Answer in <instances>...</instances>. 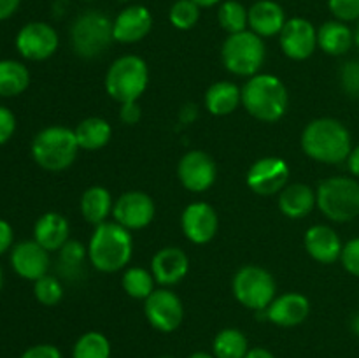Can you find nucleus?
I'll list each match as a JSON object with an SVG mask.
<instances>
[{
    "mask_svg": "<svg viewBox=\"0 0 359 358\" xmlns=\"http://www.w3.org/2000/svg\"><path fill=\"white\" fill-rule=\"evenodd\" d=\"M300 146L311 160L325 165H340L347 161L353 151V137L340 119L325 116L307 123L302 132Z\"/></svg>",
    "mask_w": 359,
    "mask_h": 358,
    "instance_id": "f257e3e1",
    "label": "nucleus"
},
{
    "mask_svg": "<svg viewBox=\"0 0 359 358\" xmlns=\"http://www.w3.org/2000/svg\"><path fill=\"white\" fill-rule=\"evenodd\" d=\"M133 255V237L128 228L116 221L95 227L88 242V260L104 274L119 272L130 263Z\"/></svg>",
    "mask_w": 359,
    "mask_h": 358,
    "instance_id": "f03ea898",
    "label": "nucleus"
},
{
    "mask_svg": "<svg viewBox=\"0 0 359 358\" xmlns=\"http://www.w3.org/2000/svg\"><path fill=\"white\" fill-rule=\"evenodd\" d=\"M241 90L242 105L258 121H279L290 107L286 84L273 74H256L245 81Z\"/></svg>",
    "mask_w": 359,
    "mask_h": 358,
    "instance_id": "7ed1b4c3",
    "label": "nucleus"
},
{
    "mask_svg": "<svg viewBox=\"0 0 359 358\" xmlns=\"http://www.w3.org/2000/svg\"><path fill=\"white\" fill-rule=\"evenodd\" d=\"M79 150L76 132L63 125L46 126L32 140V158L39 167L49 172L72 167Z\"/></svg>",
    "mask_w": 359,
    "mask_h": 358,
    "instance_id": "20e7f679",
    "label": "nucleus"
},
{
    "mask_svg": "<svg viewBox=\"0 0 359 358\" xmlns=\"http://www.w3.org/2000/svg\"><path fill=\"white\" fill-rule=\"evenodd\" d=\"M105 91L118 104L137 102L149 86V67L139 55H123L111 63L104 79Z\"/></svg>",
    "mask_w": 359,
    "mask_h": 358,
    "instance_id": "39448f33",
    "label": "nucleus"
},
{
    "mask_svg": "<svg viewBox=\"0 0 359 358\" xmlns=\"http://www.w3.org/2000/svg\"><path fill=\"white\" fill-rule=\"evenodd\" d=\"M318 209L335 223H347L359 216V179L333 175L319 183L316 190Z\"/></svg>",
    "mask_w": 359,
    "mask_h": 358,
    "instance_id": "423d86ee",
    "label": "nucleus"
},
{
    "mask_svg": "<svg viewBox=\"0 0 359 358\" xmlns=\"http://www.w3.org/2000/svg\"><path fill=\"white\" fill-rule=\"evenodd\" d=\"M70 42H72L74 53L79 58H98L114 42L112 20L102 11H84L74 20L70 27Z\"/></svg>",
    "mask_w": 359,
    "mask_h": 358,
    "instance_id": "0eeeda50",
    "label": "nucleus"
},
{
    "mask_svg": "<svg viewBox=\"0 0 359 358\" xmlns=\"http://www.w3.org/2000/svg\"><path fill=\"white\" fill-rule=\"evenodd\" d=\"M266 58L265 41L252 30L230 34L221 46V60L228 72L238 77H252L259 74Z\"/></svg>",
    "mask_w": 359,
    "mask_h": 358,
    "instance_id": "6e6552de",
    "label": "nucleus"
},
{
    "mask_svg": "<svg viewBox=\"0 0 359 358\" xmlns=\"http://www.w3.org/2000/svg\"><path fill=\"white\" fill-rule=\"evenodd\" d=\"M231 291L238 304L258 312L265 311L277 297V283L263 267L244 265L231 279Z\"/></svg>",
    "mask_w": 359,
    "mask_h": 358,
    "instance_id": "1a4fd4ad",
    "label": "nucleus"
},
{
    "mask_svg": "<svg viewBox=\"0 0 359 358\" xmlns=\"http://www.w3.org/2000/svg\"><path fill=\"white\" fill-rule=\"evenodd\" d=\"M147 323L161 333H172L182 325L184 305L181 297L168 288H158L144 300Z\"/></svg>",
    "mask_w": 359,
    "mask_h": 358,
    "instance_id": "9d476101",
    "label": "nucleus"
},
{
    "mask_svg": "<svg viewBox=\"0 0 359 358\" xmlns=\"http://www.w3.org/2000/svg\"><path fill=\"white\" fill-rule=\"evenodd\" d=\"M291 168L279 157H263L249 167L245 183L249 190L259 197L279 195L290 185Z\"/></svg>",
    "mask_w": 359,
    "mask_h": 358,
    "instance_id": "9b49d317",
    "label": "nucleus"
},
{
    "mask_svg": "<svg viewBox=\"0 0 359 358\" xmlns=\"http://www.w3.org/2000/svg\"><path fill=\"white\" fill-rule=\"evenodd\" d=\"M60 46L58 32L46 21H30L16 35V49L23 58L42 62L51 58Z\"/></svg>",
    "mask_w": 359,
    "mask_h": 358,
    "instance_id": "f8f14e48",
    "label": "nucleus"
},
{
    "mask_svg": "<svg viewBox=\"0 0 359 358\" xmlns=\"http://www.w3.org/2000/svg\"><path fill=\"white\" fill-rule=\"evenodd\" d=\"M156 214V206L149 193L140 190H130L121 193L114 202L112 218L116 223L132 230H142L149 227Z\"/></svg>",
    "mask_w": 359,
    "mask_h": 358,
    "instance_id": "ddd939ff",
    "label": "nucleus"
},
{
    "mask_svg": "<svg viewBox=\"0 0 359 358\" xmlns=\"http://www.w3.org/2000/svg\"><path fill=\"white\" fill-rule=\"evenodd\" d=\"M179 183L188 192L203 193L217 179V165L209 153L202 150L188 151L181 157L177 164Z\"/></svg>",
    "mask_w": 359,
    "mask_h": 358,
    "instance_id": "4468645a",
    "label": "nucleus"
},
{
    "mask_svg": "<svg viewBox=\"0 0 359 358\" xmlns=\"http://www.w3.org/2000/svg\"><path fill=\"white\" fill-rule=\"evenodd\" d=\"M279 46L290 60L304 62L318 49V28L302 16L290 18L279 34Z\"/></svg>",
    "mask_w": 359,
    "mask_h": 358,
    "instance_id": "2eb2a0df",
    "label": "nucleus"
},
{
    "mask_svg": "<svg viewBox=\"0 0 359 358\" xmlns=\"http://www.w3.org/2000/svg\"><path fill=\"white\" fill-rule=\"evenodd\" d=\"M181 230L189 242L203 246L216 237L219 230V216L209 202L195 200L182 211Z\"/></svg>",
    "mask_w": 359,
    "mask_h": 358,
    "instance_id": "dca6fc26",
    "label": "nucleus"
},
{
    "mask_svg": "<svg viewBox=\"0 0 359 358\" xmlns=\"http://www.w3.org/2000/svg\"><path fill=\"white\" fill-rule=\"evenodd\" d=\"M309 312H311V300L304 293L286 291L277 295L272 304L265 311L256 312V316L283 329H291L302 325L309 318Z\"/></svg>",
    "mask_w": 359,
    "mask_h": 358,
    "instance_id": "f3484780",
    "label": "nucleus"
},
{
    "mask_svg": "<svg viewBox=\"0 0 359 358\" xmlns=\"http://www.w3.org/2000/svg\"><path fill=\"white\" fill-rule=\"evenodd\" d=\"M153 30V14L142 4H132L112 20V35L119 44H137Z\"/></svg>",
    "mask_w": 359,
    "mask_h": 358,
    "instance_id": "a211bd4d",
    "label": "nucleus"
},
{
    "mask_svg": "<svg viewBox=\"0 0 359 358\" xmlns=\"http://www.w3.org/2000/svg\"><path fill=\"white\" fill-rule=\"evenodd\" d=\"M49 263H51L49 251L34 239L18 242L11 249V265L14 272L27 281H37L39 277L46 276Z\"/></svg>",
    "mask_w": 359,
    "mask_h": 358,
    "instance_id": "6ab92c4d",
    "label": "nucleus"
},
{
    "mask_svg": "<svg viewBox=\"0 0 359 358\" xmlns=\"http://www.w3.org/2000/svg\"><path fill=\"white\" fill-rule=\"evenodd\" d=\"M151 272L158 284L168 288L181 283L189 272V258L177 246H167L154 253L151 260Z\"/></svg>",
    "mask_w": 359,
    "mask_h": 358,
    "instance_id": "aec40b11",
    "label": "nucleus"
},
{
    "mask_svg": "<svg viewBox=\"0 0 359 358\" xmlns=\"http://www.w3.org/2000/svg\"><path fill=\"white\" fill-rule=\"evenodd\" d=\"M304 246L309 256L323 265H332L339 262L344 249L339 234L328 225H312L305 232Z\"/></svg>",
    "mask_w": 359,
    "mask_h": 358,
    "instance_id": "412c9836",
    "label": "nucleus"
},
{
    "mask_svg": "<svg viewBox=\"0 0 359 358\" xmlns=\"http://www.w3.org/2000/svg\"><path fill=\"white\" fill-rule=\"evenodd\" d=\"M286 21V13L276 0H258L249 7V30L262 39L279 35Z\"/></svg>",
    "mask_w": 359,
    "mask_h": 358,
    "instance_id": "4be33fe9",
    "label": "nucleus"
},
{
    "mask_svg": "<svg viewBox=\"0 0 359 358\" xmlns=\"http://www.w3.org/2000/svg\"><path fill=\"white\" fill-rule=\"evenodd\" d=\"M70 239V225L63 214L44 213L34 225V241L49 253L60 251Z\"/></svg>",
    "mask_w": 359,
    "mask_h": 358,
    "instance_id": "5701e85b",
    "label": "nucleus"
},
{
    "mask_svg": "<svg viewBox=\"0 0 359 358\" xmlns=\"http://www.w3.org/2000/svg\"><path fill=\"white\" fill-rule=\"evenodd\" d=\"M318 207L316 190L304 183H291L279 193V211L290 220H302Z\"/></svg>",
    "mask_w": 359,
    "mask_h": 358,
    "instance_id": "b1692460",
    "label": "nucleus"
},
{
    "mask_svg": "<svg viewBox=\"0 0 359 358\" xmlns=\"http://www.w3.org/2000/svg\"><path fill=\"white\" fill-rule=\"evenodd\" d=\"M354 44V32L339 20L325 21L318 28V48L328 56H342Z\"/></svg>",
    "mask_w": 359,
    "mask_h": 358,
    "instance_id": "393cba45",
    "label": "nucleus"
},
{
    "mask_svg": "<svg viewBox=\"0 0 359 358\" xmlns=\"http://www.w3.org/2000/svg\"><path fill=\"white\" fill-rule=\"evenodd\" d=\"M205 109L214 116H228L242 104V90L231 81H216L203 97Z\"/></svg>",
    "mask_w": 359,
    "mask_h": 358,
    "instance_id": "a878e982",
    "label": "nucleus"
},
{
    "mask_svg": "<svg viewBox=\"0 0 359 358\" xmlns=\"http://www.w3.org/2000/svg\"><path fill=\"white\" fill-rule=\"evenodd\" d=\"M79 206L84 220L93 227H98V225L109 221V216L114 209V200H112L111 192L105 186L95 185L84 190Z\"/></svg>",
    "mask_w": 359,
    "mask_h": 358,
    "instance_id": "bb28decb",
    "label": "nucleus"
},
{
    "mask_svg": "<svg viewBox=\"0 0 359 358\" xmlns=\"http://www.w3.org/2000/svg\"><path fill=\"white\" fill-rule=\"evenodd\" d=\"M74 132H76V139L81 150L98 151L111 142L112 126L105 118L90 116V118L79 121Z\"/></svg>",
    "mask_w": 359,
    "mask_h": 358,
    "instance_id": "cd10ccee",
    "label": "nucleus"
},
{
    "mask_svg": "<svg viewBox=\"0 0 359 358\" xmlns=\"http://www.w3.org/2000/svg\"><path fill=\"white\" fill-rule=\"evenodd\" d=\"M30 84V70L18 60H0V97H18Z\"/></svg>",
    "mask_w": 359,
    "mask_h": 358,
    "instance_id": "c85d7f7f",
    "label": "nucleus"
},
{
    "mask_svg": "<svg viewBox=\"0 0 359 358\" xmlns=\"http://www.w3.org/2000/svg\"><path fill=\"white\" fill-rule=\"evenodd\" d=\"M249 340L238 329H223L212 340V354L216 358H244L249 353Z\"/></svg>",
    "mask_w": 359,
    "mask_h": 358,
    "instance_id": "c756f323",
    "label": "nucleus"
},
{
    "mask_svg": "<svg viewBox=\"0 0 359 358\" xmlns=\"http://www.w3.org/2000/svg\"><path fill=\"white\" fill-rule=\"evenodd\" d=\"M156 279L153 272L144 267H128L121 276V286L128 297L137 298V300H146L156 288Z\"/></svg>",
    "mask_w": 359,
    "mask_h": 358,
    "instance_id": "7c9ffc66",
    "label": "nucleus"
},
{
    "mask_svg": "<svg viewBox=\"0 0 359 358\" xmlns=\"http://www.w3.org/2000/svg\"><path fill=\"white\" fill-rule=\"evenodd\" d=\"M219 27L230 34H238L249 28V9L238 0H223L217 7Z\"/></svg>",
    "mask_w": 359,
    "mask_h": 358,
    "instance_id": "2f4dec72",
    "label": "nucleus"
},
{
    "mask_svg": "<svg viewBox=\"0 0 359 358\" xmlns=\"http://www.w3.org/2000/svg\"><path fill=\"white\" fill-rule=\"evenodd\" d=\"M72 358H111V340L95 330L83 333L74 344Z\"/></svg>",
    "mask_w": 359,
    "mask_h": 358,
    "instance_id": "473e14b6",
    "label": "nucleus"
},
{
    "mask_svg": "<svg viewBox=\"0 0 359 358\" xmlns=\"http://www.w3.org/2000/svg\"><path fill=\"white\" fill-rule=\"evenodd\" d=\"M168 20L177 30H191L200 20V7L193 0H175L168 11Z\"/></svg>",
    "mask_w": 359,
    "mask_h": 358,
    "instance_id": "72a5a7b5",
    "label": "nucleus"
},
{
    "mask_svg": "<svg viewBox=\"0 0 359 358\" xmlns=\"http://www.w3.org/2000/svg\"><path fill=\"white\" fill-rule=\"evenodd\" d=\"M60 269H62L63 274L67 276H72V274L79 272L81 265L84 263L88 256V248L79 241H74V239H69V241L63 244V248L60 249Z\"/></svg>",
    "mask_w": 359,
    "mask_h": 358,
    "instance_id": "f704fd0d",
    "label": "nucleus"
},
{
    "mask_svg": "<svg viewBox=\"0 0 359 358\" xmlns=\"http://www.w3.org/2000/svg\"><path fill=\"white\" fill-rule=\"evenodd\" d=\"M63 293V284L60 283L58 277L55 276H46L39 277L37 281H34V295L37 298V302H41L46 307H53V305H58L62 302Z\"/></svg>",
    "mask_w": 359,
    "mask_h": 358,
    "instance_id": "c9c22d12",
    "label": "nucleus"
},
{
    "mask_svg": "<svg viewBox=\"0 0 359 358\" xmlns=\"http://www.w3.org/2000/svg\"><path fill=\"white\" fill-rule=\"evenodd\" d=\"M328 9L335 20L344 23L359 20V0H328Z\"/></svg>",
    "mask_w": 359,
    "mask_h": 358,
    "instance_id": "e433bc0d",
    "label": "nucleus"
},
{
    "mask_svg": "<svg viewBox=\"0 0 359 358\" xmlns=\"http://www.w3.org/2000/svg\"><path fill=\"white\" fill-rule=\"evenodd\" d=\"M340 84L349 97L359 98V62L356 60L344 63L340 70Z\"/></svg>",
    "mask_w": 359,
    "mask_h": 358,
    "instance_id": "4c0bfd02",
    "label": "nucleus"
},
{
    "mask_svg": "<svg viewBox=\"0 0 359 358\" xmlns=\"http://www.w3.org/2000/svg\"><path fill=\"white\" fill-rule=\"evenodd\" d=\"M340 262L351 276L359 277V237L351 239L349 242L344 244Z\"/></svg>",
    "mask_w": 359,
    "mask_h": 358,
    "instance_id": "58836bf2",
    "label": "nucleus"
},
{
    "mask_svg": "<svg viewBox=\"0 0 359 358\" xmlns=\"http://www.w3.org/2000/svg\"><path fill=\"white\" fill-rule=\"evenodd\" d=\"M16 132V116L11 109L0 105V146L6 144Z\"/></svg>",
    "mask_w": 359,
    "mask_h": 358,
    "instance_id": "ea45409f",
    "label": "nucleus"
},
{
    "mask_svg": "<svg viewBox=\"0 0 359 358\" xmlns=\"http://www.w3.org/2000/svg\"><path fill=\"white\" fill-rule=\"evenodd\" d=\"M142 118V109H140L139 100L137 102H125L119 104V121L125 125H137Z\"/></svg>",
    "mask_w": 359,
    "mask_h": 358,
    "instance_id": "a19ab883",
    "label": "nucleus"
},
{
    "mask_svg": "<svg viewBox=\"0 0 359 358\" xmlns=\"http://www.w3.org/2000/svg\"><path fill=\"white\" fill-rule=\"evenodd\" d=\"M20 358H63V354L53 344H35V346L28 347Z\"/></svg>",
    "mask_w": 359,
    "mask_h": 358,
    "instance_id": "79ce46f5",
    "label": "nucleus"
},
{
    "mask_svg": "<svg viewBox=\"0 0 359 358\" xmlns=\"http://www.w3.org/2000/svg\"><path fill=\"white\" fill-rule=\"evenodd\" d=\"M13 241H14L13 227H11L9 221L0 218V255H4V253H7L11 248H13Z\"/></svg>",
    "mask_w": 359,
    "mask_h": 358,
    "instance_id": "37998d69",
    "label": "nucleus"
},
{
    "mask_svg": "<svg viewBox=\"0 0 359 358\" xmlns=\"http://www.w3.org/2000/svg\"><path fill=\"white\" fill-rule=\"evenodd\" d=\"M21 0H0V21L9 20L20 7Z\"/></svg>",
    "mask_w": 359,
    "mask_h": 358,
    "instance_id": "c03bdc74",
    "label": "nucleus"
},
{
    "mask_svg": "<svg viewBox=\"0 0 359 358\" xmlns=\"http://www.w3.org/2000/svg\"><path fill=\"white\" fill-rule=\"evenodd\" d=\"M347 167H349L353 178L359 179V146L353 147V151H351L349 158H347Z\"/></svg>",
    "mask_w": 359,
    "mask_h": 358,
    "instance_id": "a18cd8bd",
    "label": "nucleus"
},
{
    "mask_svg": "<svg viewBox=\"0 0 359 358\" xmlns=\"http://www.w3.org/2000/svg\"><path fill=\"white\" fill-rule=\"evenodd\" d=\"M244 358H276V354L272 351L265 350V347H251Z\"/></svg>",
    "mask_w": 359,
    "mask_h": 358,
    "instance_id": "49530a36",
    "label": "nucleus"
},
{
    "mask_svg": "<svg viewBox=\"0 0 359 358\" xmlns=\"http://www.w3.org/2000/svg\"><path fill=\"white\" fill-rule=\"evenodd\" d=\"M193 2L196 4V6L202 9V7H214V6H219L223 0H193Z\"/></svg>",
    "mask_w": 359,
    "mask_h": 358,
    "instance_id": "de8ad7c7",
    "label": "nucleus"
},
{
    "mask_svg": "<svg viewBox=\"0 0 359 358\" xmlns=\"http://www.w3.org/2000/svg\"><path fill=\"white\" fill-rule=\"evenodd\" d=\"M351 330L356 337H359V311L351 318Z\"/></svg>",
    "mask_w": 359,
    "mask_h": 358,
    "instance_id": "09e8293b",
    "label": "nucleus"
},
{
    "mask_svg": "<svg viewBox=\"0 0 359 358\" xmlns=\"http://www.w3.org/2000/svg\"><path fill=\"white\" fill-rule=\"evenodd\" d=\"M188 358H216V357L210 353H205V351H195V353L189 354Z\"/></svg>",
    "mask_w": 359,
    "mask_h": 358,
    "instance_id": "8fccbe9b",
    "label": "nucleus"
},
{
    "mask_svg": "<svg viewBox=\"0 0 359 358\" xmlns=\"http://www.w3.org/2000/svg\"><path fill=\"white\" fill-rule=\"evenodd\" d=\"M354 44H356L358 49H359V20H358V25H356V30H354Z\"/></svg>",
    "mask_w": 359,
    "mask_h": 358,
    "instance_id": "3c124183",
    "label": "nucleus"
},
{
    "mask_svg": "<svg viewBox=\"0 0 359 358\" xmlns=\"http://www.w3.org/2000/svg\"><path fill=\"white\" fill-rule=\"evenodd\" d=\"M2 284H4V272H2V267H0V290H2Z\"/></svg>",
    "mask_w": 359,
    "mask_h": 358,
    "instance_id": "603ef678",
    "label": "nucleus"
},
{
    "mask_svg": "<svg viewBox=\"0 0 359 358\" xmlns=\"http://www.w3.org/2000/svg\"><path fill=\"white\" fill-rule=\"evenodd\" d=\"M83 2H93V0H83Z\"/></svg>",
    "mask_w": 359,
    "mask_h": 358,
    "instance_id": "864d4df0",
    "label": "nucleus"
},
{
    "mask_svg": "<svg viewBox=\"0 0 359 358\" xmlns=\"http://www.w3.org/2000/svg\"><path fill=\"white\" fill-rule=\"evenodd\" d=\"M160 358H172V357H160Z\"/></svg>",
    "mask_w": 359,
    "mask_h": 358,
    "instance_id": "5fc2aeb1",
    "label": "nucleus"
}]
</instances>
